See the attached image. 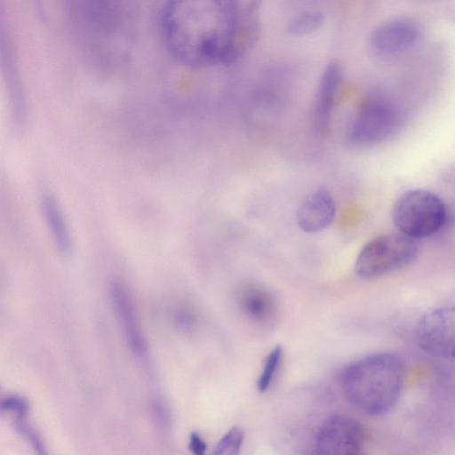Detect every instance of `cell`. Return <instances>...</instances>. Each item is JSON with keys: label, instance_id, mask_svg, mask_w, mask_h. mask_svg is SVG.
Segmentation results:
<instances>
[{"label": "cell", "instance_id": "6da1fadb", "mask_svg": "<svg viewBox=\"0 0 455 455\" xmlns=\"http://www.w3.org/2000/svg\"><path fill=\"white\" fill-rule=\"evenodd\" d=\"M160 29L169 52L181 63L194 68L229 66L258 39L260 3L169 1L160 13Z\"/></svg>", "mask_w": 455, "mask_h": 455}, {"label": "cell", "instance_id": "7a4b0ae2", "mask_svg": "<svg viewBox=\"0 0 455 455\" xmlns=\"http://www.w3.org/2000/svg\"><path fill=\"white\" fill-rule=\"evenodd\" d=\"M403 360L395 354L375 353L343 368L340 385L347 401L371 416L383 415L397 403L404 383Z\"/></svg>", "mask_w": 455, "mask_h": 455}, {"label": "cell", "instance_id": "3957f363", "mask_svg": "<svg viewBox=\"0 0 455 455\" xmlns=\"http://www.w3.org/2000/svg\"><path fill=\"white\" fill-rule=\"evenodd\" d=\"M447 217L443 201L425 189L403 193L395 203L392 218L399 233L412 239L430 236L442 228Z\"/></svg>", "mask_w": 455, "mask_h": 455}, {"label": "cell", "instance_id": "277c9868", "mask_svg": "<svg viewBox=\"0 0 455 455\" xmlns=\"http://www.w3.org/2000/svg\"><path fill=\"white\" fill-rule=\"evenodd\" d=\"M419 252L418 242L401 233L379 235L360 251L355 274L371 279L394 272L411 263Z\"/></svg>", "mask_w": 455, "mask_h": 455}, {"label": "cell", "instance_id": "5b68a950", "mask_svg": "<svg viewBox=\"0 0 455 455\" xmlns=\"http://www.w3.org/2000/svg\"><path fill=\"white\" fill-rule=\"evenodd\" d=\"M401 114L397 105L388 97L374 93L358 106L347 128L349 140L356 145L379 143L398 128Z\"/></svg>", "mask_w": 455, "mask_h": 455}, {"label": "cell", "instance_id": "8992f818", "mask_svg": "<svg viewBox=\"0 0 455 455\" xmlns=\"http://www.w3.org/2000/svg\"><path fill=\"white\" fill-rule=\"evenodd\" d=\"M315 455H367V433L355 419L337 414L319 427L314 445Z\"/></svg>", "mask_w": 455, "mask_h": 455}, {"label": "cell", "instance_id": "52a82bcc", "mask_svg": "<svg viewBox=\"0 0 455 455\" xmlns=\"http://www.w3.org/2000/svg\"><path fill=\"white\" fill-rule=\"evenodd\" d=\"M415 339L425 353L439 358H455V305L425 313L417 322Z\"/></svg>", "mask_w": 455, "mask_h": 455}, {"label": "cell", "instance_id": "ba28073f", "mask_svg": "<svg viewBox=\"0 0 455 455\" xmlns=\"http://www.w3.org/2000/svg\"><path fill=\"white\" fill-rule=\"evenodd\" d=\"M419 37V28L408 18L384 22L370 35L369 45L372 53L382 59L397 57L410 51Z\"/></svg>", "mask_w": 455, "mask_h": 455}, {"label": "cell", "instance_id": "9c48e42d", "mask_svg": "<svg viewBox=\"0 0 455 455\" xmlns=\"http://www.w3.org/2000/svg\"><path fill=\"white\" fill-rule=\"evenodd\" d=\"M235 303L249 322L261 327L272 324L277 316L275 297L270 290L258 283L246 282L239 285Z\"/></svg>", "mask_w": 455, "mask_h": 455}, {"label": "cell", "instance_id": "30bf717a", "mask_svg": "<svg viewBox=\"0 0 455 455\" xmlns=\"http://www.w3.org/2000/svg\"><path fill=\"white\" fill-rule=\"evenodd\" d=\"M342 80V65L338 60L330 61L322 71L313 102V124L316 132L321 135L328 131L335 99Z\"/></svg>", "mask_w": 455, "mask_h": 455}, {"label": "cell", "instance_id": "8fae6325", "mask_svg": "<svg viewBox=\"0 0 455 455\" xmlns=\"http://www.w3.org/2000/svg\"><path fill=\"white\" fill-rule=\"evenodd\" d=\"M109 292L113 307L131 351L137 356H142L147 351V344L129 291L123 283L113 281Z\"/></svg>", "mask_w": 455, "mask_h": 455}, {"label": "cell", "instance_id": "7c38bea8", "mask_svg": "<svg viewBox=\"0 0 455 455\" xmlns=\"http://www.w3.org/2000/svg\"><path fill=\"white\" fill-rule=\"evenodd\" d=\"M335 213L332 195L325 188H318L303 198L297 209L296 220L304 232L316 233L330 226Z\"/></svg>", "mask_w": 455, "mask_h": 455}, {"label": "cell", "instance_id": "4fadbf2b", "mask_svg": "<svg viewBox=\"0 0 455 455\" xmlns=\"http://www.w3.org/2000/svg\"><path fill=\"white\" fill-rule=\"evenodd\" d=\"M42 208L52 239L60 253L66 255L71 251V238L62 212L54 197L44 192L42 195Z\"/></svg>", "mask_w": 455, "mask_h": 455}, {"label": "cell", "instance_id": "5bb4252c", "mask_svg": "<svg viewBox=\"0 0 455 455\" xmlns=\"http://www.w3.org/2000/svg\"><path fill=\"white\" fill-rule=\"evenodd\" d=\"M324 15L318 10H305L293 15L286 29L292 36H306L315 32L323 23Z\"/></svg>", "mask_w": 455, "mask_h": 455}, {"label": "cell", "instance_id": "9a60e30c", "mask_svg": "<svg viewBox=\"0 0 455 455\" xmlns=\"http://www.w3.org/2000/svg\"><path fill=\"white\" fill-rule=\"evenodd\" d=\"M283 356V349L280 345L273 347L266 356L261 372L257 381V388L259 392H265L269 388L281 365Z\"/></svg>", "mask_w": 455, "mask_h": 455}, {"label": "cell", "instance_id": "2e32d148", "mask_svg": "<svg viewBox=\"0 0 455 455\" xmlns=\"http://www.w3.org/2000/svg\"><path fill=\"white\" fill-rule=\"evenodd\" d=\"M243 438L244 434L240 427L229 429L217 443L212 455H239Z\"/></svg>", "mask_w": 455, "mask_h": 455}, {"label": "cell", "instance_id": "e0dca14e", "mask_svg": "<svg viewBox=\"0 0 455 455\" xmlns=\"http://www.w3.org/2000/svg\"><path fill=\"white\" fill-rule=\"evenodd\" d=\"M15 428L31 445L37 455H47L45 445L39 434L30 427L25 418H16Z\"/></svg>", "mask_w": 455, "mask_h": 455}, {"label": "cell", "instance_id": "ac0fdd59", "mask_svg": "<svg viewBox=\"0 0 455 455\" xmlns=\"http://www.w3.org/2000/svg\"><path fill=\"white\" fill-rule=\"evenodd\" d=\"M0 409L2 411L14 413L16 418H25L29 405L26 398L18 395H9L2 399Z\"/></svg>", "mask_w": 455, "mask_h": 455}, {"label": "cell", "instance_id": "d6986e66", "mask_svg": "<svg viewBox=\"0 0 455 455\" xmlns=\"http://www.w3.org/2000/svg\"><path fill=\"white\" fill-rule=\"evenodd\" d=\"M188 449L193 455H205L207 450L206 443L197 432H192L190 434Z\"/></svg>", "mask_w": 455, "mask_h": 455}]
</instances>
